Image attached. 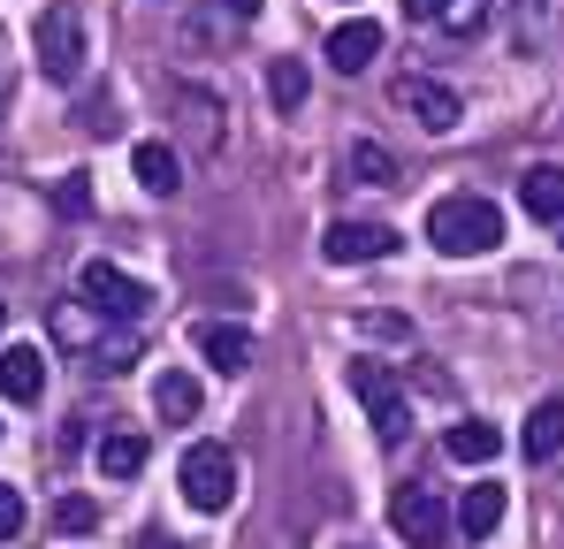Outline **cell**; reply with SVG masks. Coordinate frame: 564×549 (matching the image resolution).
<instances>
[{
	"instance_id": "cell-12",
	"label": "cell",
	"mask_w": 564,
	"mask_h": 549,
	"mask_svg": "<svg viewBox=\"0 0 564 549\" xmlns=\"http://www.w3.org/2000/svg\"><path fill=\"white\" fill-rule=\"evenodd\" d=\"M503 504H511V496H503L496 481H480V488H466V496H458V512H451V527H458L466 542H488V535L503 527Z\"/></svg>"
},
{
	"instance_id": "cell-21",
	"label": "cell",
	"mask_w": 564,
	"mask_h": 549,
	"mask_svg": "<svg viewBox=\"0 0 564 549\" xmlns=\"http://www.w3.org/2000/svg\"><path fill=\"white\" fill-rule=\"evenodd\" d=\"M268 99H275L282 115L305 107V62H282V54H275V69H268Z\"/></svg>"
},
{
	"instance_id": "cell-27",
	"label": "cell",
	"mask_w": 564,
	"mask_h": 549,
	"mask_svg": "<svg viewBox=\"0 0 564 549\" xmlns=\"http://www.w3.org/2000/svg\"><path fill=\"white\" fill-rule=\"evenodd\" d=\"M229 15H237V23H252V15H260V0H229Z\"/></svg>"
},
{
	"instance_id": "cell-30",
	"label": "cell",
	"mask_w": 564,
	"mask_h": 549,
	"mask_svg": "<svg viewBox=\"0 0 564 549\" xmlns=\"http://www.w3.org/2000/svg\"><path fill=\"white\" fill-rule=\"evenodd\" d=\"M0 329H8V305H0Z\"/></svg>"
},
{
	"instance_id": "cell-9",
	"label": "cell",
	"mask_w": 564,
	"mask_h": 549,
	"mask_svg": "<svg viewBox=\"0 0 564 549\" xmlns=\"http://www.w3.org/2000/svg\"><path fill=\"white\" fill-rule=\"evenodd\" d=\"M375 54H381V23H375V15H344V23L328 31V62H336V77H359Z\"/></svg>"
},
{
	"instance_id": "cell-1",
	"label": "cell",
	"mask_w": 564,
	"mask_h": 549,
	"mask_svg": "<svg viewBox=\"0 0 564 549\" xmlns=\"http://www.w3.org/2000/svg\"><path fill=\"white\" fill-rule=\"evenodd\" d=\"M427 245H435L443 260H480V252L503 245V214H496L488 198H473V191H451V198L427 206Z\"/></svg>"
},
{
	"instance_id": "cell-31",
	"label": "cell",
	"mask_w": 564,
	"mask_h": 549,
	"mask_svg": "<svg viewBox=\"0 0 564 549\" xmlns=\"http://www.w3.org/2000/svg\"><path fill=\"white\" fill-rule=\"evenodd\" d=\"M557 229H564V222H557Z\"/></svg>"
},
{
	"instance_id": "cell-11",
	"label": "cell",
	"mask_w": 564,
	"mask_h": 549,
	"mask_svg": "<svg viewBox=\"0 0 564 549\" xmlns=\"http://www.w3.org/2000/svg\"><path fill=\"white\" fill-rule=\"evenodd\" d=\"M191 344H198V359L214 366V374H245V366H252V336H245L237 321H198Z\"/></svg>"
},
{
	"instance_id": "cell-17",
	"label": "cell",
	"mask_w": 564,
	"mask_h": 549,
	"mask_svg": "<svg viewBox=\"0 0 564 549\" xmlns=\"http://www.w3.org/2000/svg\"><path fill=\"white\" fill-rule=\"evenodd\" d=\"M145 451H153V443H145L138 428H115V435H99V473H107V481H130V473L145 465Z\"/></svg>"
},
{
	"instance_id": "cell-15",
	"label": "cell",
	"mask_w": 564,
	"mask_h": 549,
	"mask_svg": "<svg viewBox=\"0 0 564 549\" xmlns=\"http://www.w3.org/2000/svg\"><path fill=\"white\" fill-rule=\"evenodd\" d=\"M130 169H138V183H145L153 198H169V191H184V161H176V146H153V138H145V146L130 153Z\"/></svg>"
},
{
	"instance_id": "cell-10",
	"label": "cell",
	"mask_w": 564,
	"mask_h": 549,
	"mask_svg": "<svg viewBox=\"0 0 564 549\" xmlns=\"http://www.w3.org/2000/svg\"><path fill=\"white\" fill-rule=\"evenodd\" d=\"M0 397L8 405H39L46 397V352L39 344H8L0 352Z\"/></svg>"
},
{
	"instance_id": "cell-16",
	"label": "cell",
	"mask_w": 564,
	"mask_h": 549,
	"mask_svg": "<svg viewBox=\"0 0 564 549\" xmlns=\"http://www.w3.org/2000/svg\"><path fill=\"white\" fill-rule=\"evenodd\" d=\"M443 451L458 458V465H488V458L503 451V428H496V420H458V428L443 435Z\"/></svg>"
},
{
	"instance_id": "cell-13",
	"label": "cell",
	"mask_w": 564,
	"mask_h": 549,
	"mask_svg": "<svg viewBox=\"0 0 564 549\" xmlns=\"http://www.w3.org/2000/svg\"><path fill=\"white\" fill-rule=\"evenodd\" d=\"M519 206H527L534 222H564V169L557 161H542V169L519 176Z\"/></svg>"
},
{
	"instance_id": "cell-3",
	"label": "cell",
	"mask_w": 564,
	"mask_h": 549,
	"mask_svg": "<svg viewBox=\"0 0 564 549\" xmlns=\"http://www.w3.org/2000/svg\"><path fill=\"white\" fill-rule=\"evenodd\" d=\"M176 488H184L191 512H229V504H237V451H221V443H191L184 465H176Z\"/></svg>"
},
{
	"instance_id": "cell-8",
	"label": "cell",
	"mask_w": 564,
	"mask_h": 549,
	"mask_svg": "<svg viewBox=\"0 0 564 549\" xmlns=\"http://www.w3.org/2000/svg\"><path fill=\"white\" fill-rule=\"evenodd\" d=\"M397 107H404L420 130H435V138H443V130H458V115H466V107H458V92H451V85H427V77H404V85H397Z\"/></svg>"
},
{
	"instance_id": "cell-14",
	"label": "cell",
	"mask_w": 564,
	"mask_h": 549,
	"mask_svg": "<svg viewBox=\"0 0 564 549\" xmlns=\"http://www.w3.org/2000/svg\"><path fill=\"white\" fill-rule=\"evenodd\" d=\"M519 451H527V458H557V451H564V397H542V405L527 412Z\"/></svg>"
},
{
	"instance_id": "cell-25",
	"label": "cell",
	"mask_w": 564,
	"mask_h": 549,
	"mask_svg": "<svg viewBox=\"0 0 564 549\" xmlns=\"http://www.w3.org/2000/svg\"><path fill=\"white\" fill-rule=\"evenodd\" d=\"M23 535V496H15V481H0V542H15Z\"/></svg>"
},
{
	"instance_id": "cell-18",
	"label": "cell",
	"mask_w": 564,
	"mask_h": 549,
	"mask_svg": "<svg viewBox=\"0 0 564 549\" xmlns=\"http://www.w3.org/2000/svg\"><path fill=\"white\" fill-rule=\"evenodd\" d=\"M153 412H161L169 428H184L191 412H198V374H161V381H153Z\"/></svg>"
},
{
	"instance_id": "cell-23",
	"label": "cell",
	"mask_w": 564,
	"mask_h": 549,
	"mask_svg": "<svg viewBox=\"0 0 564 549\" xmlns=\"http://www.w3.org/2000/svg\"><path fill=\"white\" fill-rule=\"evenodd\" d=\"M351 176H359V183H397V161H389L381 146L359 138V146H351Z\"/></svg>"
},
{
	"instance_id": "cell-2",
	"label": "cell",
	"mask_w": 564,
	"mask_h": 549,
	"mask_svg": "<svg viewBox=\"0 0 564 549\" xmlns=\"http://www.w3.org/2000/svg\"><path fill=\"white\" fill-rule=\"evenodd\" d=\"M31 62L54 77V85H69L85 62H93V46H85V15H77V0H46L39 8V23H31Z\"/></svg>"
},
{
	"instance_id": "cell-7",
	"label": "cell",
	"mask_w": 564,
	"mask_h": 549,
	"mask_svg": "<svg viewBox=\"0 0 564 549\" xmlns=\"http://www.w3.org/2000/svg\"><path fill=\"white\" fill-rule=\"evenodd\" d=\"M381 252H397V229H381V222H328L321 229V260L328 268H367Z\"/></svg>"
},
{
	"instance_id": "cell-28",
	"label": "cell",
	"mask_w": 564,
	"mask_h": 549,
	"mask_svg": "<svg viewBox=\"0 0 564 549\" xmlns=\"http://www.w3.org/2000/svg\"><path fill=\"white\" fill-rule=\"evenodd\" d=\"M435 8H443V0H404V15H420V23H427Z\"/></svg>"
},
{
	"instance_id": "cell-5",
	"label": "cell",
	"mask_w": 564,
	"mask_h": 549,
	"mask_svg": "<svg viewBox=\"0 0 564 549\" xmlns=\"http://www.w3.org/2000/svg\"><path fill=\"white\" fill-rule=\"evenodd\" d=\"M77 298L93 305L99 321H145V305H153V290H145L138 274L107 268V260H85V274H77Z\"/></svg>"
},
{
	"instance_id": "cell-19",
	"label": "cell",
	"mask_w": 564,
	"mask_h": 549,
	"mask_svg": "<svg viewBox=\"0 0 564 549\" xmlns=\"http://www.w3.org/2000/svg\"><path fill=\"white\" fill-rule=\"evenodd\" d=\"M138 359H145V344H138V321H122L115 336L99 329V344H93V366H99V374H130Z\"/></svg>"
},
{
	"instance_id": "cell-6",
	"label": "cell",
	"mask_w": 564,
	"mask_h": 549,
	"mask_svg": "<svg viewBox=\"0 0 564 549\" xmlns=\"http://www.w3.org/2000/svg\"><path fill=\"white\" fill-rule=\"evenodd\" d=\"M351 397L367 405V420H375L381 443H404V435H412V405H404V389L389 381V366L359 359V366H351Z\"/></svg>"
},
{
	"instance_id": "cell-26",
	"label": "cell",
	"mask_w": 564,
	"mask_h": 549,
	"mask_svg": "<svg viewBox=\"0 0 564 549\" xmlns=\"http://www.w3.org/2000/svg\"><path fill=\"white\" fill-rule=\"evenodd\" d=\"M54 527H62V535H85V527H93V504H85V496H62Z\"/></svg>"
},
{
	"instance_id": "cell-29",
	"label": "cell",
	"mask_w": 564,
	"mask_h": 549,
	"mask_svg": "<svg viewBox=\"0 0 564 549\" xmlns=\"http://www.w3.org/2000/svg\"><path fill=\"white\" fill-rule=\"evenodd\" d=\"M153 549H184V542H153Z\"/></svg>"
},
{
	"instance_id": "cell-4",
	"label": "cell",
	"mask_w": 564,
	"mask_h": 549,
	"mask_svg": "<svg viewBox=\"0 0 564 549\" xmlns=\"http://www.w3.org/2000/svg\"><path fill=\"white\" fill-rule=\"evenodd\" d=\"M389 527H397V542H404V549H443V542H451V504H443L435 488L404 481V488L389 496Z\"/></svg>"
},
{
	"instance_id": "cell-24",
	"label": "cell",
	"mask_w": 564,
	"mask_h": 549,
	"mask_svg": "<svg viewBox=\"0 0 564 549\" xmlns=\"http://www.w3.org/2000/svg\"><path fill=\"white\" fill-rule=\"evenodd\" d=\"M54 214L85 222V214H93V176H62V183H54Z\"/></svg>"
},
{
	"instance_id": "cell-22",
	"label": "cell",
	"mask_w": 564,
	"mask_h": 549,
	"mask_svg": "<svg viewBox=\"0 0 564 549\" xmlns=\"http://www.w3.org/2000/svg\"><path fill=\"white\" fill-rule=\"evenodd\" d=\"M435 23H443V31H458V39H473V31L488 23V0H443V8H435Z\"/></svg>"
},
{
	"instance_id": "cell-20",
	"label": "cell",
	"mask_w": 564,
	"mask_h": 549,
	"mask_svg": "<svg viewBox=\"0 0 564 549\" xmlns=\"http://www.w3.org/2000/svg\"><path fill=\"white\" fill-rule=\"evenodd\" d=\"M54 336L77 344V352H93L99 344V313H85V305H54Z\"/></svg>"
}]
</instances>
